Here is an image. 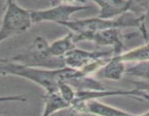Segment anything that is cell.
Listing matches in <instances>:
<instances>
[{
    "mask_svg": "<svg viewBox=\"0 0 149 116\" xmlns=\"http://www.w3.org/2000/svg\"><path fill=\"white\" fill-rule=\"evenodd\" d=\"M1 74L2 75H15L35 83L45 89L46 93L58 92V86L61 83H68L71 79L84 72L69 68L61 69H45L32 68L1 58Z\"/></svg>",
    "mask_w": 149,
    "mask_h": 116,
    "instance_id": "1",
    "label": "cell"
},
{
    "mask_svg": "<svg viewBox=\"0 0 149 116\" xmlns=\"http://www.w3.org/2000/svg\"><path fill=\"white\" fill-rule=\"evenodd\" d=\"M146 15V14L143 16H138L129 12L112 20L95 17L81 20H71L61 25L71 30V32L74 34L93 33L111 28L122 29L125 28L135 27L141 29L145 20Z\"/></svg>",
    "mask_w": 149,
    "mask_h": 116,
    "instance_id": "2",
    "label": "cell"
},
{
    "mask_svg": "<svg viewBox=\"0 0 149 116\" xmlns=\"http://www.w3.org/2000/svg\"><path fill=\"white\" fill-rule=\"evenodd\" d=\"M49 46L50 44L45 38L36 36L26 52L5 59L32 68L53 70L66 68L63 58L51 55Z\"/></svg>",
    "mask_w": 149,
    "mask_h": 116,
    "instance_id": "3",
    "label": "cell"
},
{
    "mask_svg": "<svg viewBox=\"0 0 149 116\" xmlns=\"http://www.w3.org/2000/svg\"><path fill=\"white\" fill-rule=\"evenodd\" d=\"M33 24L31 10L23 8L16 1H6L0 28V42L25 33Z\"/></svg>",
    "mask_w": 149,
    "mask_h": 116,
    "instance_id": "4",
    "label": "cell"
},
{
    "mask_svg": "<svg viewBox=\"0 0 149 116\" xmlns=\"http://www.w3.org/2000/svg\"><path fill=\"white\" fill-rule=\"evenodd\" d=\"M85 1H52V7L43 10H31L32 20L34 23L54 22L62 24L71 21V17L77 12L88 10Z\"/></svg>",
    "mask_w": 149,
    "mask_h": 116,
    "instance_id": "5",
    "label": "cell"
},
{
    "mask_svg": "<svg viewBox=\"0 0 149 116\" xmlns=\"http://www.w3.org/2000/svg\"><path fill=\"white\" fill-rule=\"evenodd\" d=\"M122 29L111 28L100 30L93 33L74 34V41L78 43L83 41H89L95 43L100 46H111L115 55H119L123 53L124 43L125 36L121 31Z\"/></svg>",
    "mask_w": 149,
    "mask_h": 116,
    "instance_id": "6",
    "label": "cell"
},
{
    "mask_svg": "<svg viewBox=\"0 0 149 116\" xmlns=\"http://www.w3.org/2000/svg\"><path fill=\"white\" fill-rule=\"evenodd\" d=\"M100 9L97 17L106 20L117 18L122 14L132 11L133 1H94Z\"/></svg>",
    "mask_w": 149,
    "mask_h": 116,
    "instance_id": "7",
    "label": "cell"
},
{
    "mask_svg": "<svg viewBox=\"0 0 149 116\" xmlns=\"http://www.w3.org/2000/svg\"><path fill=\"white\" fill-rule=\"evenodd\" d=\"M77 107L96 116H136V115L105 104L97 99H90L85 102L77 103Z\"/></svg>",
    "mask_w": 149,
    "mask_h": 116,
    "instance_id": "8",
    "label": "cell"
},
{
    "mask_svg": "<svg viewBox=\"0 0 149 116\" xmlns=\"http://www.w3.org/2000/svg\"><path fill=\"white\" fill-rule=\"evenodd\" d=\"M126 70L125 62L119 59V55H115L96 74L102 79L119 81L126 74Z\"/></svg>",
    "mask_w": 149,
    "mask_h": 116,
    "instance_id": "9",
    "label": "cell"
},
{
    "mask_svg": "<svg viewBox=\"0 0 149 116\" xmlns=\"http://www.w3.org/2000/svg\"><path fill=\"white\" fill-rule=\"evenodd\" d=\"M126 74L137 79L133 82L136 86L135 88L149 94V61L134 63L127 68Z\"/></svg>",
    "mask_w": 149,
    "mask_h": 116,
    "instance_id": "10",
    "label": "cell"
},
{
    "mask_svg": "<svg viewBox=\"0 0 149 116\" xmlns=\"http://www.w3.org/2000/svg\"><path fill=\"white\" fill-rule=\"evenodd\" d=\"M119 57L125 63H138L149 61V34L145 43L121 54Z\"/></svg>",
    "mask_w": 149,
    "mask_h": 116,
    "instance_id": "11",
    "label": "cell"
},
{
    "mask_svg": "<svg viewBox=\"0 0 149 116\" xmlns=\"http://www.w3.org/2000/svg\"><path fill=\"white\" fill-rule=\"evenodd\" d=\"M76 47L77 46L74 41V33L69 32L64 36L51 43L49 50L52 56L63 58L68 52L75 49Z\"/></svg>",
    "mask_w": 149,
    "mask_h": 116,
    "instance_id": "12",
    "label": "cell"
},
{
    "mask_svg": "<svg viewBox=\"0 0 149 116\" xmlns=\"http://www.w3.org/2000/svg\"><path fill=\"white\" fill-rule=\"evenodd\" d=\"M43 99L44 110L41 116H50L61 109L70 105L58 92H45V94L43 96Z\"/></svg>",
    "mask_w": 149,
    "mask_h": 116,
    "instance_id": "13",
    "label": "cell"
},
{
    "mask_svg": "<svg viewBox=\"0 0 149 116\" xmlns=\"http://www.w3.org/2000/svg\"><path fill=\"white\" fill-rule=\"evenodd\" d=\"M50 116H96L85 110L76 107L73 105H69L66 107L61 109Z\"/></svg>",
    "mask_w": 149,
    "mask_h": 116,
    "instance_id": "14",
    "label": "cell"
}]
</instances>
